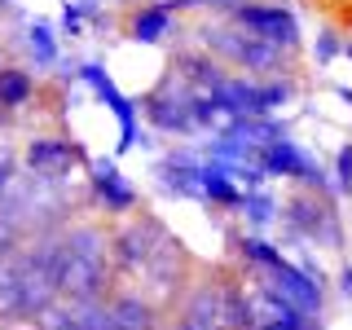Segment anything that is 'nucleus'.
I'll return each instance as SVG.
<instances>
[{
  "instance_id": "7ed1b4c3",
  "label": "nucleus",
  "mask_w": 352,
  "mask_h": 330,
  "mask_svg": "<svg viewBox=\"0 0 352 330\" xmlns=\"http://www.w3.org/2000/svg\"><path fill=\"white\" fill-rule=\"evenodd\" d=\"M269 295H278L282 304H291V308H300V313L313 317L317 308H322V291H317V282L308 278V273L300 269H291V264H273L269 269Z\"/></svg>"
},
{
  "instance_id": "ddd939ff",
  "label": "nucleus",
  "mask_w": 352,
  "mask_h": 330,
  "mask_svg": "<svg viewBox=\"0 0 352 330\" xmlns=\"http://www.w3.org/2000/svg\"><path fill=\"white\" fill-rule=\"evenodd\" d=\"M110 317H115V330H150V304L137 295H124L110 308Z\"/></svg>"
},
{
  "instance_id": "423d86ee",
  "label": "nucleus",
  "mask_w": 352,
  "mask_h": 330,
  "mask_svg": "<svg viewBox=\"0 0 352 330\" xmlns=\"http://www.w3.org/2000/svg\"><path fill=\"white\" fill-rule=\"evenodd\" d=\"M80 75L97 88V97L115 110V119H119V150H132V146H137V106H132L115 84H110V75L102 71V66H84Z\"/></svg>"
},
{
  "instance_id": "f03ea898",
  "label": "nucleus",
  "mask_w": 352,
  "mask_h": 330,
  "mask_svg": "<svg viewBox=\"0 0 352 330\" xmlns=\"http://www.w3.org/2000/svg\"><path fill=\"white\" fill-rule=\"evenodd\" d=\"M58 251H62V242H40V251H27V256H22L18 317H40L44 308L62 295V286H58Z\"/></svg>"
},
{
  "instance_id": "6e6552de",
  "label": "nucleus",
  "mask_w": 352,
  "mask_h": 330,
  "mask_svg": "<svg viewBox=\"0 0 352 330\" xmlns=\"http://www.w3.org/2000/svg\"><path fill=\"white\" fill-rule=\"evenodd\" d=\"M93 185H97V194H102L106 212H132V207H137V190L119 176V168L110 159L93 163Z\"/></svg>"
},
{
  "instance_id": "6ab92c4d",
  "label": "nucleus",
  "mask_w": 352,
  "mask_h": 330,
  "mask_svg": "<svg viewBox=\"0 0 352 330\" xmlns=\"http://www.w3.org/2000/svg\"><path fill=\"white\" fill-rule=\"evenodd\" d=\"M80 18H84V9H80V5H66L62 22H66V31H71V36H80Z\"/></svg>"
},
{
  "instance_id": "9d476101",
  "label": "nucleus",
  "mask_w": 352,
  "mask_h": 330,
  "mask_svg": "<svg viewBox=\"0 0 352 330\" xmlns=\"http://www.w3.org/2000/svg\"><path fill=\"white\" fill-rule=\"evenodd\" d=\"M150 119L163 132H190L194 128V102H181V97H154Z\"/></svg>"
},
{
  "instance_id": "f257e3e1",
  "label": "nucleus",
  "mask_w": 352,
  "mask_h": 330,
  "mask_svg": "<svg viewBox=\"0 0 352 330\" xmlns=\"http://www.w3.org/2000/svg\"><path fill=\"white\" fill-rule=\"evenodd\" d=\"M106 282V238L97 229H71L58 251V286L71 300H97Z\"/></svg>"
},
{
  "instance_id": "f8f14e48",
  "label": "nucleus",
  "mask_w": 352,
  "mask_h": 330,
  "mask_svg": "<svg viewBox=\"0 0 352 330\" xmlns=\"http://www.w3.org/2000/svg\"><path fill=\"white\" fill-rule=\"evenodd\" d=\"M31 93H36V84H31L27 71H18V66H0V106H27Z\"/></svg>"
},
{
  "instance_id": "412c9836",
  "label": "nucleus",
  "mask_w": 352,
  "mask_h": 330,
  "mask_svg": "<svg viewBox=\"0 0 352 330\" xmlns=\"http://www.w3.org/2000/svg\"><path fill=\"white\" fill-rule=\"evenodd\" d=\"M344 291H348V295H352V269H348V273H344Z\"/></svg>"
},
{
  "instance_id": "aec40b11",
  "label": "nucleus",
  "mask_w": 352,
  "mask_h": 330,
  "mask_svg": "<svg viewBox=\"0 0 352 330\" xmlns=\"http://www.w3.org/2000/svg\"><path fill=\"white\" fill-rule=\"evenodd\" d=\"M172 5H229V0H172Z\"/></svg>"
},
{
  "instance_id": "0eeeda50",
  "label": "nucleus",
  "mask_w": 352,
  "mask_h": 330,
  "mask_svg": "<svg viewBox=\"0 0 352 330\" xmlns=\"http://www.w3.org/2000/svg\"><path fill=\"white\" fill-rule=\"evenodd\" d=\"M207 40H216L220 53H229L238 66H247V71H269V66H278V49L282 44H269L260 36H234V31H212Z\"/></svg>"
},
{
  "instance_id": "20e7f679",
  "label": "nucleus",
  "mask_w": 352,
  "mask_h": 330,
  "mask_svg": "<svg viewBox=\"0 0 352 330\" xmlns=\"http://www.w3.org/2000/svg\"><path fill=\"white\" fill-rule=\"evenodd\" d=\"M260 163H264V172H273V176H300L304 185H317V190H322V168H313V159L286 137L269 141V146L260 150Z\"/></svg>"
},
{
  "instance_id": "1a4fd4ad",
  "label": "nucleus",
  "mask_w": 352,
  "mask_h": 330,
  "mask_svg": "<svg viewBox=\"0 0 352 330\" xmlns=\"http://www.w3.org/2000/svg\"><path fill=\"white\" fill-rule=\"evenodd\" d=\"M80 159V150L71 146V141H58V137H36L27 146V163L36 168V176H53L58 168H66V163Z\"/></svg>"
},
{
  "instance_id": "2eb2a0df",
  "label": "nucleus",
  "mask_w": 352,
  "mask_h": 330,
  "mask_svg": "<svg viewBox=\"0 0 352 330\" xmlns=\"http://www.w3.org/2000/svg\"><path fill=\"white\" fill-rule=\"evenodd\" d=\"M242 251H247V260L264 264V269H273V264H282V251H273L269 242H260V238H247V242H242Z\"/></svg>"
},
{
  "instance_id": "39448f33",
  "label": "nucleus",
  "mask_w": 352,
  "mask_h": 330,
  "mask_svg": "<svg viewBox=\"0 0 352 330\" xmlns=\"http://www.w3.org/2000/svg\"><path fill=\"white\" fill-rule=\"evenodd\" d=\"M238 22L251 31V36H260V40H269V44H286V49H291V44L300 40V27H295V18L286 14V9L242 5V9H238Z\"/></svg>"
},
{
  "instance_id": "a211bd4d",
  "label": "nucleus",
  "mask_w": 352,
  "mask_h": 330,
  "mask_svg": "<svg viewBox=\"0 0 352 330\" xmlns=\"http://www.w3.org/2000/svg\"><path fill=\"white\" fill-rule=\"evenodd\" d=\"M339 185L352 190V150H339Z\"/></svg>"
},
{
  "instance_id": "dca6fc26",
  "label": "nucleus",
  "mask_w": 352,
  "mask_h": 330,
  "mask_svg": "<svg viewBox=\"0 0 352 330\" xmlns=\"http://www.w3.org/2000/svg\"><path fill=\"white\" fill-rule=\"evenodd\" d=\"M242 207H247V216L256 220V225H269L273 220V203L264 194H251V198H242Z\"/></svg>"
},
{
  "instance_id": "9b49d317",
  "label": "nucleus",
  "mask_w": 352,
  "mask_h": 330,
  "mask_svg": "<svg viewBox=\"0 0 352 330\" xmlns=\"http://www.w3.org/2000/svg\"><path fill=\"white\" fill-rule=\"evenodd\" d=\"M168 31H172V9L168 5H150V9H141V14L132 18V40H141V44L163 40Z\"/></svg>"
},
{
  "instance_id": "4be33fe9",
  "label": "nucleus",
  "mask_w": 352,
  "mask_h": 330,
  "mask_svg": "<svg viewBox=\"0 0 352 330\" xmlns=\"http://www.w3.org/2000/svg\"><path fill=\"white\" fill-rule=\"evenodd\" d=\"M256 330H282V326H278V322H264V326H256Z\"/></svg>"
},
{
  "instance_id": "4468645a",
  "label": "nucleus",
  "mask_w": 352,
  "mask_h": 330,
  "mask_svg": "<svg viewBox=\"0 0 352 330\" xmlns=\"http://www.w3.org/2000/svg\"><path fill=\"white\" fill-rule=\"evenodd\" d=\"M27 49L36 53V62H40V66L58 62V44H53V31H49V22H36V27L27 31Z\"/></svg>"
},
{
  "instance_id": "f3484780",
  "label": "nucleus",
  "mask_w": 352,
  "mask_h": 330,
  "mask_svg": "<svg viewBox=\"0 0 352 330\" xmlns=\"http://www.w3.org/2000/svg\"><path fill=\"white\" fill-rule=\"evenodd\" d=\"M14 185V154L0 150V198H5V190Z\"/></svg>"
}]
</instances>
